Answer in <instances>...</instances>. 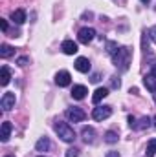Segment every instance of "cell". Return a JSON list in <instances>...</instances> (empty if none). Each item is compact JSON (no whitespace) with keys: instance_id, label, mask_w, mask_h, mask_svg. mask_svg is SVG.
<instances>
[{"instance_id":"8992f818","label":"cell","mask_w":156,"mask_h":157,"mask_svg":"<svg viewBox=\"0 0 156 157\" xmlns=\"http://www.w3.org/2000/svg\"><path fill=\"white\" fill-rule=\"evenodd\" d=\"M66 117L70 122H83L84 119H86V113L81 110V108H70L68 112H66Z\"/></svg>"},{"instance_id":"7c38bea8","label":"cell","mask_w":156,"mask_h":157,"mask_svg":"<svg viewBox=\"0 0 156 157\" xmlns=\"http://www.w3.org/2000/svg\"><path fill=\"white\" fill-rule=\"evenodd\" d=\"M107 95H109V88H97V90L94 91V95H92V102H94V104H99Z\"/></svg>"},{"instance_id":"d6a6232c","label":"cell","mask_w":156,"mask_h":157,"mask_svg":"<svg viewBox=\"0 0 156 157\" xmlns=\"http://www.w3.org/2000/svg\"><path fill=\"white\" fill-rule=\"evenodd\" d=\"M39 157H44V155H39Z\"/></svg>"},{"instance_id":"4fadbf2b","label":"cell","mask_w":156,"mask_h":157,"mask_svg":"<svg viewBox=\"0 0 156 157\" xmlns=\"http://www.w3.org/2000/svg\"><path fill=\"white\" fill-rule=\"evenodd\" d=\"M11 20L15 22V24H24L26 22V11L24 9H15L13 13H11Z\"/></svg>"},{"instance_id":"cb8c5ba5","label":"cell","mask_w":156,"mask_h":157,"mask_svg":"<svg viewBox=\"0 0 156 157\" xmlns=\"http://www.w3.org/2000/svg\"><path fill=\"white\" fill-rule=\"evenodd\" d=\"M149 39H151V40L156 44V26H153V28L149 29Z\"/></svg>"},{"instance_id":"6da1fadb","label":"cell","mask_w":156,"mask_h":157,"mask_svg":"<svg viewBox=\"0 0 156 157\" xmlns=\"http://www.w3.org/2000/svg\"><path fill=\"white\" fill-rule=\"evenodd\" d=\"M112 60H114L116 68H119L121 71H127L129 64H130V49L125 48V46H119V49L112 55Z\"/></svg>"},{"instance_id":"484cf974","label":"cell","mask_w":156,"mask_h":157,"mask_svg":"<svg viewBox=\"0 0 156 157\" xmlns=\"http://www.w3.org/2000/svg\"><path fill=\"white\" fill-rule=\"evenodd\" d=\"M129 126L130 128H136V119L134 117H129Z\"/></svg>"},{"instance_id":"4316f807","label":"cell","mask_w":156,"mask_h":157,"mask_svg":"<svg viewBox=\"0 0 156 157\" xmlns=\"http://www.w3.org/2000/svg\"><path fill=\"white\" fill-rule=\"evenodd\" d=\"M0 26H2V31L6 33V31H7V22H6V20H0Z\"/></svg>"},{"instance_id":"8fae6325","label":"cell","mask_w":156,"mask_h":157,"mask_svg":"<svg viewBox=\"0 0 156 157\" xmlns=\"http://www.w3.org/2000/svg\"><path fill=\"white\" fill-rule=\"evenodd\" d=\"M61 49L66 53V55H76L79 49H77V44L74 42V40H64L63 42V46H61Z\"/></svg>"},{"instance_id":"ac0fdd59","label":"cell","mask_w":156,"mask_h":157,"mask_svg":"<svg viewBox=\"0 0 156 157\" xmlns=\"http://www.w3.org/2000/svg\"><path fill=\"white\" fill-rule=\"evenodd\" d=\"M48 148H50V139L48 137H40L37 141V144H35V150L37 152H46Z\"/></svg>"},{"instance_id":"d6986e66","label":"cell","mask_w":156,"mask_h":157,"mask_svg":"<svg viewBox=\"0 0 156 157\" xmlns=\"http://www.w3.org/2000/svg\"><path fill=\"white\" fill-rule=\"evenodd\" d=\"M156 152V139H151L147 143V152H145V157H153Z\"/></svg>"},{"instance_id":"52a82bcc","label":"cell","mask_w":156,"mask_h":157,"mask_svg":"<svg viewBox=\"0 0 156 157\" xmlns=\"http://www.w3.org/2000/svg\"><path fill=\"white\" fill-rule=\"evenodd\" d=\"M70 82H72V77H70V73H68L66 70H63V71H59V73L55 75V84L61 86V88L70 86Z\"/></svg>"},{"instance_id":"83f0119b","label":"cell","mask_w":156,"mask_h":157,"mask_svg":"<svg viewBox=\"0 0 156 157\" xmlns=\"http://www.w3.org/2000/svg\"><path fill=\"white\" fill-rule=\"evenodd\" d=\"M26 62H28V59H26V57L18 59V66H26Z\"/></svg>"},{"instance_id":"7a4b0ae2","label":"cell","mask_w":156,"mask_h":157,"mask_svg":"<svg viewBox=\"0 0 156 157\" xmlns=\"http://www.w3.org/2000/svg\"><path fill=\"white\" fill-rule=\"evenodd\" d=\"M53 130H55V133H57L64 143H74L76 132H74V128H72L70 124H66V122H55V124H53Z\"/></svg>"},{"instance_id":"9a60e30c","label":"cell","mask_w":156,"mask_h":157,"mask_svg":"<svg viewBox=\"0 0 156 157\" xmlns=\"http://www.w3.org/2000/svg\"><path fill=\"white\" fill-rule=\"evenodd\" d=\"M143 84H145V88H147L149 91L156 93V77L153 75V73H149V75L143 77Z\"/></svg>"},{"instance_id":"1f68e13d","label":"cell","mask_w":156,"mask_h":157,"mask_svg":"<svg viewBox=\"0 0 156 157\" xmlns=\"http://www.w3.org/2000/svg\"><path fill=\"white\" fill-rule=\"evenodd\" d=\"M153 124H154V128H156V117H154V119H153Z\"/></svg>"},{"instance_id":"603a6c76","label":"cell","mask_w":156,"mask_h":157,"mask_svg":"<svg viewBox=\"0 0 156 157\" xmlns=\"http://www.w3.org/2000/svg\"><path fill=\"white\" fill-rule=\"evenodd\" d=\"M66 157H79V150L77 148H68L66 150Z\"/></svg>"},{"instance_id":"9c48e42d","label":"cell","mask_w":156,"mask_h":157,"mask_svg":"<svg viewBox=\"0 0 156 157\" xmlns=\"http://www.w3.org/2000/svg\"><path fill=\"white\" fill-rule=\"evenodd\" d=\"M74 66H76V70L81 71V73H88V71H90V60H88L86 57H79Z\"/></svg>"},{"instance_id":"277c9868","label":"cell","mask_w":156,"mask_h":157,"mask_svg":"<svg viewBox=\"0 0 156 157\" xmlns=\"http://www.w3.org/2000/svg\"><path fill=\"white\" fill-rule=\"evenodd\" d=\"M110 115H112V108H110V106H97V108H94V112H92L94 121H105V119H109Z\"/></svg>"},{"instance_id":"7402d4cb","label":"cell","mask_w":156,"mask_h":157,"mask_svg":"<svg viewBox=\"0 0 156 157\" xmlns=\"http://www.w3.org/2000/svg\"><path fill=\"white\" fill-rule=\"evenodd\" d=\"M117 49H119V46H117V42H107V53L112 57L114 53H116Z\"/></svg>"},{"instance_id":"836d02e7","label":"cell","mask_w":156,"mask_h":157,"mask_svg":"<svg viewBox=\"0 0 156 157\" xmlns=\"http://www.w3.org/2000/svg\"><path fill=\"white\" fill-rule=\"evenodd\" d=\"M7 157H9V155H7Z\"/></svg>"},{"instance_id":"ba28073f","label":"cell","mask_w":156,"mask_h":157,"mask_svg":"<svg viewBox=\"0 0 156 157\" xmlns=\"http://www.w3.org/2000/svg\"><path fill=\"white\" fill-rule=\"evenodd\" d=\"M81 135H83V141H84L86 144H92V143L96 141V130H94L92 126H84L83 132H81Z\"/></svg>"},{"instance_id":"d4e9b609","label":"cell","mask_w":156,"mask_h":157,"mask_svg":"<svg viewBox=\"0 0 156 157\" xmlns=\"http://www.w3.org/2000/svg\"><path fill=\"white\" fill-rule=\"evenodd\" d=\"M121 86V80L117 77H112V88H119Z\"/></svg>"},{"instance_id":"2e32d148","label":"cell","mask_w":156,"mask_h":157,"mask_svg":"<svg viewBox=\"0 0 156 157\" xmlns=\"http://www.w3.org/2000/svg\"><path fill=\"white\" fill-rule=\"evenodd\" d=\"M9 78H11L9 68H7V66H2V70H0V84H2V86H7V84H9Z\"/></svg>"},{"instance_id":"4dcf8cb0","label":"cell","mask_w":156,"mask_h":157,"mask_svg":"<svg viewBox=\"0 0 156 157\" xmlns=\"http://www.w3.org/2000/svg\"><path fill=\"white\" fill-rule=\"evenodd\" d=\"M142 2H143V4H149V2H151V0H142Z\"/></svg>"},{"instance_id":"5bb4252c","label":"cell","mask_w":156,"mask_h":157,"mask_svg":"<svg viewBox=\"0 0 156 157\" xmlns=\"http://www.w3.org/2000/svg\"><path fill=\"white\" fill-rule=\"evenodd\" d=\"M9 133H11V122H2V130H0V141L7 143L9 141Z\"/></svg>"},{"instance_id":"e0dca14e","label":"cell","mask_w":156,"mask_h":157,"mask_svg":"<svg viewBox=\"0 0 156 157\" xmlns=\"http://www.w3.org/2000/svg\"><path fill=\"white\" fill-rule=\"evenodd\" d=\"M15 55V49L11 48V46H7V44H2L0 46V57L2 59H9V57H13Z\"/></svg>"},{"instance_id":"f1b7e54d","label":"cell","mask_w":156,"mask_h":157,"mask_svg":"<svg viewBox=\"0 0 156 157\" xmlns=\"http://www.w3.org/2000/svg\"><path fill=\"white\" fill-rule=\"evenodd\" d=\"M107 157H121L117 152H107Z\"/></svg>"},{"instance_id":"5b68a950","label":"cell","mask_w":156,"mask_h":157,"mask_svg":"<svg viewBox=\"0 0 156 157\" xmlns=\"http://www.w3.org/2000/svg\"><path fill=\"white\" fill-rule=\"evenodd\" d=\"M94 37H96V29H94V28H83V29H79V33H77V40L81 44L92 42Z\"/></svg>"},{"instance_id":"ffe728a7","label":"cell","mask_w":156,"mask_h":157,"mask_svg":"<svg viewBox=\"0 0 156 157\" xmlns=\"http://www.w3.org/2000/svg\"><path fill=\"white\" fill-rule=\"evenodd\" d=\"M105 141H107L109 144L117 143V133H116V132H112V130H110V132H107V133H105Z\"/></svg>"},{"instance_id":"3957f363","label":"cell","mask_w":156,"mask_h":157,"mask_svg":"<svg viewBox=\"0 0 156 157\" xmlns=\"http://www.w3.org/2000/svg\"><path fill=\"white\" fill-rule=\"evenodd\" d=\"M15 102H17V97H15V93L7 91V93H4V95H2L0 106H2V110H4V112H9V110H13V108H15Z\"/></svg>"},{"instance_id":"44dd1931","label":"cell","mask_w":156,"mask_h":157,"mask_svg":"<svg viewBox=\"0 0 156 157\" xmlns=\"http://www.w3.org/2000/svg\"><path fill=\"white\" fill-rule=\"evenodd\" d=\"M151 122H153V119L142 117V119H140V124H138L136 128H138V130H145V128H149V126H151Z\"/></svg>"},{"instance_id":"f546056e","label":"cell","mask_w":156,"mask_h":157,"mask_svg":"<svg viewBox=\"0 0 156 157\" xmlns=\"http://www.w3.org/2000/svg\"><path fill=\"white\" fill-rule=\"evenodd\" d=\"M151 73H153V75H154V77H156V64H154V66H153V71H151Z\"/></svg>"},{"instance_id":"30bf717a","label":"cell","mask_w":156,"mask_h":157,"mask_svg":"<svg viewBox=\"0 0 156 157\" xmlns=\"http://www.w3.org/2000/svg\"><path fill=\"white\" fill-rule=\"evenodd\" d=\"M86 93H88V90H86V86H83V84H77V86L72 88V97H74L76 101H83V99L86 97Z\"/></svg>"}]
</instances>
